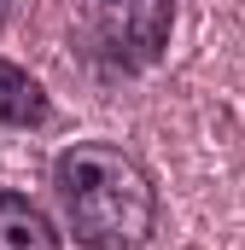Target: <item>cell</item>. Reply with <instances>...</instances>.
Returning a JSON list of instances; mask_svg holds the SVG:
<instances>
[{
    "instance_id": "obj_1",
    "label": "cell",
    "mask_w": 245,
    "mask_h": 250,
    "mask_svg": "<svg viewBox=\"0 0 245 250\" xmlns=\"http://www.w3.org/2000/svg\"><path fill=\"white\" fill-rule=\"evenodd\" d=\"M53 198L82 250H146L164 221L152 169L111 140H70L53 157Z\"/></svg>"
},
{
    "instance_id": "obj_2",
    "label": "cell",
    "mask_w": 245,
    "mask_h": 250,
    "mask_svg": "<svg viewBox=\"0 0 245 250\" xmlns=\"http://www.w3.org/2000/svg\"><path fill=\"white\" fill-rule=\"evenodd\" d=\"M76 35L105 76H140L170 53L175 0H76Z\"/></svg>"
},
{
    "instance_id": "obj_3",
    "label": "cell",
    "mask_w": 245,
    "mask_h": 250,
    "mask_svg": "<svg viewBox=\"0 0 245 250\" xmlns=\"http://www.w3.org/2000/svg\"><path fill=\"white\" fill-rule=\"evenodd\" d=\"M0 250H64V233L29 192L0 187Z\"/></svg>"
},
{
    "instance_id": "obj_4",
    "label": "cell",
    "mask_w": 245,
    "mask_h": 250,
    "mask_svg": "<svg viewBox=\"0 0 245 250\" xmlns=\"http://www.w3.org/2000/svg\"><path fill=\"white\" fill-rule=\"evenodd\" d=\"M53 123V93L41 87V76H29L24 64H12L0 53V128H24V134H35V128Z\"/></svg>"
},
{
    "instance_id": "obj_5",
    "label": "cell",
    "mask_w": 245,
    "mask_h": 250,
    "mask_svg": "<svg viewBox=\"0 0 245 250\" xmlns=\"http://www.w3.org/2000/svg\"><path fill=\"white\" fill-rule=\"evenodd\" d=\"M12 12H18V0H0V35H6V23H12Z\"/></svg>"
}]
</instances>
